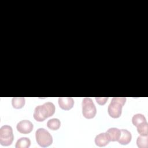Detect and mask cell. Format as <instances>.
<instances>
[{
  "mask_svg": "<svg viewBox=\"0 0 148 148\" xmlns=\"http://www.w3.org/2000/svg\"><path fill=\"white\" fill-rule=\"evenodd\" d=\"M55 106L53 103L47 102L42 105L37 106L34 110V118L37 121H43L47 118L53 116L55 112Z\"/></svg>",
  "mask_w": 148,
  "mask_h": 148,
  "instance_id": "6da1fadb",
  "label": "cell"
},
{
  "mask_svg": "<svg viewBox=\"0 0 148 148\" xmlns=\"http://www.w3.org/2000/svg\"><path fill=\"white\" fill-rule=\"evenodd\" d=\"M126 98L124 97H113L108 108L109 116L112 118H119L121 115L122 108L124 105Z\"/></svg>",
  "mask_w": 148,
  "mask_h": 148,
  "instance_id": "7a4b0ae2",
  "label": "cell"
},
{
  "mask_svg": "<svg viewBox=\"0 0 148 148\" xmlns=\"http://www.w3.org/2000/svg\"><path fill=\"white\" fill-rule=\"evenodd\" d=\"M35 138L37 143L43 147H48L53 143L52 136L43 128H40L36 130Z\"/></svg>",
  "mask_w": 148,
  "mask_h": 148,
  "instance_id": "3957f363",
  "label": "cell"
},
{
  "mask_svg": "<svg viewBox=\"0 0 148 148\" xmlns=\"http://www.w3.org/2000/svg\"><path fill=\"white\" fill-rule=\"evenodd\" d=\"M97 113L96 107L90 98H84L82 101V114L83 116L88 119H92Z\"/></svg>",
  "mask_w": 148,
  "mask_h": 148,
  "instance_id": "277c9868",
  "label": "cell"
},
{
  "mask_svg": "<svg viewBox=\"0 0 148 148\" xmlns=\"http://www.w3.org/2000/svg\"><path fill=\"white\" fill-rule=\"evenodd\" d=\"M14 135L11 126L4 125L0 128V143L2 146L10 145L13 140Z\"/></svg>",
  "mask_w": 148,
  "mask_h": 148,
  "instance_id": "5b68a950",
  "label": "cell"
},
{
  "mask_svg": "<svg viewBox=\"0 0 148 148\" xmlns=\"http://www.w3.org/2000/svg\"><path fill=\"white\" fill-rule=\"evenodd\" d=\"M16 128L20 133L27 134L30 133L32 131L34 125L30 121L23 120L17 123Z\"/></svg>",
  "mask_w": 148,
  "mask_h": 148,
  "instance_id": "8992f818",
  "label": "cell"
},
{
  "mask_svg": "<svg viewBox=\"0 0 148 148\" xmlns=\"http://www.w3.org/2000/svg\"><path fill=\"white\" fill-rule=\"evenodd\" d=\"M58 105L62 109L68 110L73 108L74 101L71 97H60L58 98Z\"/></svg>",
  "mask_w": 148,
  "mask_h": 148,
  "instance_id": "52a82bcc",
  "label": "cell"
},
{
  "mask_svg": "<svg viewBox=\"0 0 148 148\" xmlns=\"http://www.w3.org/2000/svg\"><path fill=\"white\" fill-rule=\"evenodd\" d=\"M110 142V139L106 132H102L97 135L95 138V143L99 147L106 146Z\"/></svg>",
  "mask_w": 148,
  "mask_h": 148,
  "instance_id": "ba28073f",
  "label": "cell"
},
{
  "mask_svg": "<svg viewBox=\"0 0 148 148\" xmlns=\"http://www.w3.org/2000/svg\"><path fill=\"white\" fill-rule=\"evenodd\" d=\"M120 130L121 134L117 142L120 144L123 145H125L130 143L132 139V135L131 132L125 129H121Z\"/></svg>",
  "mask_w": 148,
  "mask_h": 148,
  "instance_id": "9c48e42d",
  "label": "cell"
},
{
  "mask_svg": "<svg viewBox=\"0 0 148 148\" xmlns=\"http://www.w3.org/2000/svg\"><path fill=\"white\" fill-rule=\"evenodd\" d=\"M106 133L107 134L110 141L115 142L119 140L121 134V130L117 128L113 127L108 129Z\"/></svg>",
  "mask_w": 148,
  "mask_h": 148,
  "instance_id": "30bf717a",
  "label": "cell"
},
{
  "mask_svg": "<svg viewBox=\"0 0 148 148\" xmlns=\"http://www.w3.org/2000/svg\"><path fill=\"white\" fill-rule=\"evenodd\" d=\"M31 145V140L28 138L22 137L18 139L16 143V148H28Z\"/></svg>",
  "mask_w": 148,
  "mask_h": 148,
  "instance_id": "8fae6325",
  "label": "cell"
},
{
  "mask_svg": "<svg viewBox=\"0 0 148 148\" xmlns=\"http://www.w3.org/2000/svg\"><path fill=\"white\" fill-rule=\"evenodd\" d=\"M12 104L15 109H21L25 105V98L24 97H13L12 99Z\"/></svg>",
  "mask_w": 148,
  "mask_h": 148,
  "instance_id": "7c38bea8",
  "label": "cell"
},
{
  "mask_svg": "<svg viewBox=\"0 0 148 148\" xmlns=\"http://www.w3.org/2000/svg\"><path fill=\"white\" fill-rule=\"evenodd\" d=\"M47 127L51 130H57L61 126V122L59 119L53 118L48 120L47 123Z\"/></svg>",
  "mask_w": 148,
  "mask_h": 148,
  "instance_id": "4fadbf2b",
  "label": "cell"
},
{
  "mask_svg": "<svg viewBox=\"0 0 148 148\" xmlns=\"http://www.w3.org/2000/svg\"><path fill=\"white\" fill-rule=\"evenodd\" d=\"M136 144L139 148L148 147V136L147 135H140L136 140Z\"/></svg>",
  "mask_w": 148,
  "mask_h": 148,
  "instance_id": "5bb4252c",
  "label": "cell"
},
{
  "mask_svg": "<svg viewBox=\"0 0 148 148\" xmlns=\"http://www.w3.org/2000/svg\"><path fill=\"white\" fill-rule=\"evenodd\" d=\"M146 121H146V119L145 116L140 113H137V114L134 115L132 117V124L136 127H137L139 124H140L144 122H146Z\"/></svg>",
  "mask_w": 148,
  "mask_h": 148,
  "instance_id": "9a60e30c",
  "label": "cell"
},
{
  "mask_svg": "<svg viewBox=\"0 0 148 148\" xmlns=\"http://www.w3.org/2000/svg\"><path fill=\"white\" fill-rule=\"evenodd\" d=\"M136 127H137V131L140 135H148V124L147 121L139 124Z\"/></svg>",
  "mask_w": 148,
  "mask_h": 148,
  "instance_id": "2e32d148",
  "label": "cell"
},
{
  "mask_svg": "<svg viewBox=\"0 0 148 148\" xmlns=\"http://www.w3.org/2000/svg\"><path fill=\"white\" fill-rule=\"evenodd\" d=\"M95 99L97 101V102L100 105H103L108 99V97H103V98H99L96 97Z\"/></svg>",
  "mask_w": 148,
  "mask_h": 148,
  "instance_id": "e0dca14e",
  "label": "cell"
}]
</instances>
